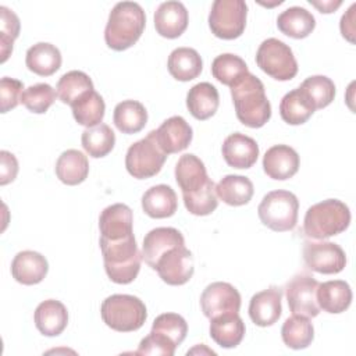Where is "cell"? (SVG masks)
Returning <instances> with one entry per match:
<instances>
[{
	"label": "cell",
	"mask_w": 356,
	"mask_h": 356,
	"mask_svg": "<svg viewBox=\"0 0 356 356\" xmlns=\"http://www.w3.org/2000/svg\"><path fill=\"white\" fill-rule=\"evenodd\" d=\"M231 96L236 118L246 127L260 128L271 117V104L266 96L263 82L248 72L231 86Z\"/></svg>",
	"instance_id": "1"
},
{
	"label": "cell",
	"mask_w": 356,
	"mask_h": 356,
	"mask_svg": "<svg viewBox=\"0 0 356 356\" xmlns=\"http://www.w3.org/2000/svg\"><path fill=\"white\" fill-rule=\"evenodd\" d=\"M146 15L143 8L135 1H120L108 14L104 29L106 44L122 51L134 46L143 33Z\"/></svg>",
	"instance_id": "2"
},
{
	"label": "cell",
	"mask_w": 356,
	"mask_h": 356,
	"mask_svg": "<svg viewBox=\"0 0 356 356\" xmlns=\"http://www.w3.org/2000/svg\"><path fill=\"white\" fill-rule=\"evenodd\" d=\"M100 249L104 260V270L115 284H131L139 274L142 253L138 249L134 234L118 241L100 238Z\"/></svg>",
	"instance_id": "3"
},
{
	"label": "cell",
	"mask_w": 356,
	"mask_h": 356,
	"mask_svg": "<svg viewBox=\"0 0 356 356\" xmlns=\"http://www.w3.org/2000/svg\"><path fill=\"white\" fill-rule=\"evenodd\" d=\"M349 224V207L338 199H327L307 209L303 220V232L312 239H325L343 232Z\"/></svg>",
	"instance_id": "4"
},
{
	"label": "cell",
	"mask_w": 356,
	"mask_h": 356,
	"mask_svg": "<svg viewBox=\"0 0 356 356\" xmlns=\"http://www.w3.org/2000/svg\"><path fill=\"white\" fill-rule=\"evenodd\" d=\"M100 314L106 325L118 332L139 330L147 317L145 303L139 298L125 293L106 298L102 303Z\"/></svg>",
	"instance_id": "5"
},
{
	"label": "cell",
	"mask_w": 356,
	"mask_h": 356,
	"mask_svg": "<svg viewBox=\"0 0 356 356\" xmlns=\"http://www.w3.org/2000/svg\"><path fill=\"white\" fill-rule=\"evenodd\" d=\"M298 197L284 189L268 192L257 207L260 221L273 231H292L298 222Z\"/></svg>",
	"instance_id": "6"
},
{
	"label": "cell",
	"mask_w": 356,
	"mask_h": 356,
	"mask_svg": "<svg viewBox=\"0 0 356 356\" xmlns=\"http://www.w3.org/2000/svg\"><path fill=\"white\" fill-rule=\"evenodd\" d=\"M167 160V154L159 146L154 129L146 138L132 143L125 156L127 171L138 179H145L159 174Z\"/></svg>",
	"instance_id": "7"
},
{
	"label": "cell",
	"mask_w": 356,
	"mask_h": 356,
	"mask_svg": "<svg viewBox=\"0 0 356 356\" xmlns=\"http://www.w3.org/2000/svg\"><path fill=\"white\" fill-rule=\"evenodd\" d=\"M256 63L263 72L277 81H289L298 74V61L292 49L275 38L261 42L256 53Z\"/></svg>",
	"instance_id": "8"
},
{
	"label": "cell",
	"mask_w": 356,
	"mask_h": 356,
	"mask_svg": "<svg viewBox=\"0 0 356 356\" xmlns=\"http://www.w3.org/2000/svg\"><path fill=\"white\" fill-rule=\"evenodd\" d=\"M248 6L243 0H216L209 14L211 33L220 39L239 38L246 26Z\"/></svg>",
	"instance_id": "9"
},
{
	"label": "cell",
	"mask_w": 356,
	"mask_h": 356,
	"mask_svg": "<svg viewBox=\"0 0 356 356\" xmlns=\"http://www.w3.org/2000/svg\"><path fill=\"white\" fill-rule=\"evenodd\" d=\"M318 281L309 274H298L285 285V295L292 314L313 318L318 316L320 307L317 305Z\"/></svg>",
	"instance_id": "10"
},
{
	"label": "cell",
	"mask_w": 356,
	"mask_h": 356,
	"mask_svg": "<svg viewBox=\"0 0 356 356\" xmlns=\"http://www.w3.org/2000/svg\"><path fill=\"white\" fill-rule=\"evenodd\" d=\"M303 260L306 266L320 274H338L346 266L343 249L334 242H305Z\"/></svg>",
	"instance_id": "11"
},
{
	"label": "cell",
	"mask_w": 356,
	"mask_h": 356,
	"mask_svg": "<svg viewBox=\"0 0 356 356\" xmlns=\"http://www.w3.org/2000/svg\"><path fill=\"white\" fill-rule=\"evenodd\" d=\"M159 277L168 285L186 284L195 271L193 256L185 245L167 250L156 263L154 268Z\"/></svg>",
	"instance_id": "12"
},
{
	"label": "cell",
	"mask_w": 356,
	"mask_h": 356,
	"mask_svg": "<svg viewBox=\"0 0 356 356\" xmlns=\"http://www.w3.org/2000/svg\"><path fill=\"white\" fill-rule=\"evenodd\" d=\"M200 306L203 314L210 320L227 313H239L241 293L228 282H211L200 295Z\"/></svg>",
	"instance_id": "13"
},
{
	"label": "cell",
	"mask_w": 356,
	"mask_h": 356,
	"mask_svg": "<svg viewBox=\"0 0 356 356\" xmlns=\"http://www.w3.org/2000/svg\"><path fill=\"white\" fill-rule=\"evenodd\" d=\"M156 140L163 152L168 156L185 150L192 142V127L181 115L167 118L157 129H154Z\"/></svg>",
	"instance_id": "14"
},
{
	"label": "cell",
	"mask_w": 356,
	"mask_h": 356,
	"mask_svg": "<svg viewBox=\"0 0 356 356\" xmlns=\"http://www.w3.org/2000/svg\"><path fill=\"white\" fill-rule=\"evenodd\" d=\"M132 210L124 203L107 206L99 217L100 238L107 241H118L134 234Z\"/></svg>",
	"instance_id": "15"
},
{
	"label": "cell",
	"mask_w": 356,
	"mask_h": 356,
	"mask_svg": "<svg viewBox=\"0 0 356 356\" xmlns=\"http://www.w3.org/2000/svg\"><path fill=\"white\" fill-rule=\"evenodd\" d=\"M282 291L277 286H270L254 293L249 303L250 320L259 327H270L281 317Z\"/></svg>",
	"instance_id": "16"
},
{
	"label": "cell",
	"mask_w": 356,
	"mask_h": 356,
	"mask_svg": "<svg viewBox=\"0 0 356 356\" xmlns=\"http://www.w3.org/2000/svg\"><path fill=\"white\" fill-rule=\"evenodd\" d=\"M188 10L181 1H164L154 13L156 32L167 39L179 38L188 26Z\"/></svg>",
	"instance_id": "17"
},
{
	"label": "cell",
	"mask_w": 356,
	"mask_h": 356,
	"mask_svg": "<svg viewBox=\"0 0 356 356\" xmlns=\"http://www.w3.org/2000/svg\"><path fill=\"white\" fill-rule=\"evenodd\" d=\"M185 245L184 235L172 227H159L146 234L142 245V259L154 268L157 260L170 249Z\"/></svg>",
	"instance_id": "18"
},
{
	"label": "cell",
	"mask_w": 356,
	"mask_h": 356,
	"mask_svg": "<svg viewBox=\"0 0 356 356\" xmlns=\"http://www.w3.org/2000/svg\"><path fill=\"white\" fill-rule=\"evenodd\" d=\"M225 163L234 168H250L259 157L256 140L241 132L228 135L221 147Z\"/></svg>",
	"instance_id": "19"
},
{
	"label": "cell",
	"mask_w": 356,
	"mask_h": 356,
	"mask_svg": "<svg viewBox=\"0 0 356 356\" xmlns=\"http://www.w3.org/2000/svg\"><path fill=\"white\" fill-rule=\"evenodd\" d=\"M299 154L288 145L271 146L263 157L264 172L277 181L292 178L299 170Z\"/></svg>",
	"instance_id": "20"
},
{
	"label": "cell",
	"mask_w": 356,
	"mask_h": 356,
	"mask_svg": "<svg viewBox=\"0 0 356 356\" xmlns=\"http://www.w3.org/2000/svg\"><path fill=\"white\" fill-rule=\"evenodd\" d=\"M49 263L46 257L33 250H22L17 253L11 263L13 278L22 285H35L47 275Z\"/></svg>",
	"instance_id": "21"
},
{
	"label": "cell",
	"mask_w": 356,
	"mask_h": 356,
	"mask_svg": "<svg viewBox=\"0 0 356 356\" xmlns=\"http://www.w3.org/2000/svg\"><path fill=\"white\" fill-rule=\"evenodd\" d=\"M175 179L182 195L196 192L210 181L203 161L192 153H186L178 159L175 164Z\"/></svg>",
	"instance_id": "22"
},
{
	"label": "cell",
	"mask_w": 356,
	"mask_h": 356,
	"mask_svg": "<svg viewBox=\"0 0 356 356\" xmlns=\"http://www.w3.org/2000/svg\"><path fill=\"white\" fill-rule=\"evenodd\" d=\"M35 325L46 337L60 335L68 324L67 307L56 299H47L35 310Z\"/></svg>",
	"instance_id": "23"
},
{
	"label": "cell",
	"mask_w": 356,
	"mask_h": 356,
	"mask_svg": "<svg viewBox=\"0 0 356 356\" xmlns=\"http://www.w3.org/2000/svg\"><path fill=\"white\" fill-rule=\"evenodd\" d=\"M210 337L221 348H235L245 337V323L238 313H227L210 320Z\"/></svg>",
	"instance_id": "24"
},
{
	"label": "cell",
	"mask_w": 356,
	"mask_h": 356,
	"mask_svg": "<svg viewBox=\"0 0 356 356\" xmlns=\"http://www.w3.org/2000/svg\"><path fill=\"white\" fill-rule=\"evenodd\" d=\"M317 305L327 313L338 314L345 312L352 303V289L348 282L342 280H332L318 284Z\"/></svg>",
	"instance_id": "25"
},
{
	"label": "cell",
	"mask_w": 356,
	"mask_h": 356,
	"mask_svg": "<svg viewBox=\"0 0 356 356\" xmlns=\"http://www.w3.org/2000/svg\"><path fill=\"white\" fill-rule=\"evenodd\" d=\"M142 209L152 218L171 217L178 209L177 193L168 185H154L143 193Z\"/></svg>",
	"instance_id": "26"
},
{
	"label": "cell",
	"mask_w": 356,
	"mask_h": 356,
	"mask_svg": "<svg viewBox=\"0 0 356 356\" xmlns=\"http://www.w3.org/2000/svg\"><path fill=\"white\" fill-rule=\"evenodd\" d=\"M218 90L210 82L193 85L186 95V107L196 120H207L213 117L218 108Z\"/></svg>",
	"instance_id": "27"
},
{
	"label": "cell",
	"mask_w": 356,
	"mask_h": 356,
	"mask_svg": "<svg viewBox=\"0 0 356 356\" xmlns=\"http://www.w3.org/2000/svg\"><path fill=\"white\" fill-rule=\"evenodd\" d=\"M60 50L47 42H39L26 50L25 64L29 71L40 76L53 75L61 67Z\"/></svg>",
	"instance_id": "28"
},
{
	"label": "cell",
	"mask_w": 356,
	"mask_h": 356,
	"mask_svg": "<svg viewBox=\"0 0 356 356\" xmlns=\"http://www.w3.org/2000/svg\"><path fill=\"white\" fill-rule=\"evenodd\" d=\"M167 67L172 78L181 82H188L200 75L203 70V61L195 49L177 47L170 53Z\"/></svg>",
	"instance_id": "29"
},
{
	"label": "cell",
	"mask_w": 356,
	"mask_h": 356,
	"mask_svg": "<svg viewBox=\"0 0 356 356\" xmlns=\"http://www.w3.org/2000/svg\"><path fill=\"white\" fill-rule=\"evenodd\" d=\"M89 174L88 157L76 150L68 149L63 152L56 161V175L65 185H78L86 179Z\"/></svg>",
	"instance_id": "30"
},
{
	"label": "cell",
	"mask_w": 356,
	"mask_h": 356,
	"mask_svg": "<svg viewBox=\"0 0 356 356\" xmlns=\"http://www.w3.org/2000/svg\"><path fill=\"white\" fill-rule=\"evenodd\" d=\"M278 29L293 39H303L309 36L316 28V18L303 7H289L277 18Z\"/></svg>",
	"instance_id": "31"
},
{
	"label": "cell",
	"mask_w": 356,
	"mask_h": 356,
	"mask_svg": "<svg viewBox=\"0 0 356 356\" xmlns=\"http://www.w3.org/2000/svg\"><path fill=\"white\" fill-rule=\"evenodd\" d=\"M253 192L252 181L243 175H225L216 185L217 197L229 206H243L249 203Z\"/></svg>",
	"instance_id": "32"
},
{
	"label": "cell",
	"mask_w": 356,
	"mask_h": 356,
	"mask_svg": "<svg viewBox=\"0 0 356 356\" xmlns=\"http://www.w3.org/2000/svg\"><path fill=\"white\" fill-rule=\"evenodd\" d=\"M113 121L122 134H136L145 128L147 111L145 106L136 100H122L114 108Z\"/></svg>",
	"instance_id": "33"
},
{
	"label": "cell",
	"mask_w": 356,
	"mask_h": 356,
	"mask_svg": "<svg viewBox=\"0 0 356 356\" xmlns=\"http://www.w3.org/2000/svg\"><path fill=\"white\" fill-rule=\"evenodd\" d=\"M314 111L313 104L300 88L288 92L280 103L281 118L289 125L305 124Z\"/></svg>",
	"instance_id": "34"
},
{
	"label": "cell",
	"mask_w": 356,
	"mask_h": 356,
	"mask_svg": "<svg viewBox=\"0 0 356 356\" xmlns=\"http://www.w3.org/2000/svg\"><path fill=\"white\" fill-rule=\"evenodd\" d=\"M72 115L79 125L86 128L102 124L104 117L106 104L103 97L93 89L85 93L81 99H78L72 106Z\"/></svg>",
	"instance_id": "35"
},
{
	"label": "cell",
	"mask_w": 356,
	"mask_h": 356,
	"mask_svg": "<svg viewBox=\"0 0 356 356\" xmlns=\"http://www.w3.org/2000/svg\"><path fill=\"white\" fill-rule=\"evenodd\" d=\"M281 337L284 343L291 349H305L314 338V327L309 317L293 314L288 317L281 328Z\"/></svg>",
	"instance_id": "36"
},
{
	"label": "cell",
	"mask_w": 356,
	"mask_h": 356,
	"mask_svg": "<svg viewBox=\"0 0 356 356\" xmlns=\"http://www.w3.org/2000/svg\"><path fill=\"white\" fill-rule=\"evenodd\" d=\"M81 142L85 152L90 157L100 159L107 156L113 150L115 145V135L107 124L102 122L99 125L86 128L82 132Z\"/></svg>",
	"instance_id": "37"
},
{
	"label": "cell",
	"mask_w": 356,
	"mask_h": 356,
	"mask_svg": "<svg viewBox=\"0 0 356 356\" xmlns=\"http://www.w3.org/2000/svg\"><path fill=\"white\" fill-rule=\"evenodd\" d=\"M93 90V82L88 74L83 71H70L65 72L57 82L56 92L58 99L72 106L78 99H81L85 93Z\"/></svg>",
	"instance_id": "38"
},
{
	"label": "cell",
	"mask_w": 356,
	"mask_h": 356,
	"mask_svg": "<svg viewBox=\"0 0 356 356\" xmlns=\"http://www.w3.org/2000/svg\"><path fill=\"white\" fill-rule=\"evenodd\" d=\"M249 71L246 63L239 56L232 53H222L217 56L211 63L213 76L218 82L229 88L235 85Z\"/></svg>",
	"instance_id": "39"
},
{
	"label": "cell",
	"mask_w": 356,
	"mask_h": 356,
	"mask_svg": "<svg viewBox=\"0 0 356 356\" xmlns=\"http://www.w3.org/2000/svg\"><path fill=\"white\" fill-rule=\"evenodd\" d=\"M299 88L305 92L314 110L327 107L335 97V85L325 75L309 76L302 82Z\"/></svg>",
	"instance_id": "40"
},
{
	"label": "cell",
	"mask_w": 356,
	"mask_h": 356,
	"mask_svg": "<svg viewBox=\"0 0 356 356\" xmlns=\"http://www.w3.org/2000/svg\"><path fill=\"white\" fill-rule=\"evenodd\" d=\"M182 197L186 210L193 216H209L218 206L216 185L211 179L202 189L192 193H185Z\"/></svg>",
	"instance_id": "41"
},
{
	"label": "cell",
	"mask_w": 356,
	"mask_h": 356,
	"mask_svg": "<svg viewBox=\"0 0 356 356\" xmlns=\"http://www.w3.org/2000/svg\"><path fill=\"white\" fill-rule=\"evenodd\" d=\"M57 92L49 83H36L26 88L21 95V103L32 113L43 114L54 103Z\"/></svg>",
	"instance_id": "42"
},
{
	"label": "cell",
	"mask_w": 356,
	"mask_h": 356,
	"mask_svg": "<svg viewBox=\"0 0 356 356\" xmlns=\"http://www.w3.org/2000/svg\"><path fill=\"white\" fill-rule=\"evenodd\" d=\"M150 331L167 337L172 343L179 346L186 337L188 324L185 318L177 313H163L156 317Z\"/></svg>",
	"instance_id": "43"
},
{
	"label": "cell",
	"mask_w": 356,
	"mask_h": 356,
	"mask_svg": "<svg viewBox=\"0 0 356 356\" xmlns=\"http://www.w3.org/2000/svg\"><path fill=\"white\" fill-rule=\"evenodd\" d=\"M19 18L17 14L7 8L6 6L0 7V51L1 63H6L8 56L13 51L14 40L19 35Z\"/></svg>",
	"instance_id": "44"
},
{
	"label": "cell",
	"mask_w": 356,
	"mask_h": 356,
	"mask_svg": "<svg viewBox=\"0 0 356 356\" xmlns=\"http://www.w3.org/2000/svg\"><path fill=\"white\" fill-rule=\"evenodd\" d=\"M175 349H177V345L172 343L167 337L150 331V334L140 341L139 348L135 353L136 355L172 356L175 353Z\"/></svg>",
	"instance_id": "45"
},
{
	"label": "cell",
	"mask_w": 356,
	"mask_h": 356,
	"mask_svg": "<svg viewBox=\"0 0 356 356\" xmlns=\"http://www.w3.org/2000/svg\"><path fill=\"white\" fill-rule=\"evenodd\" d=\"M24 89V83L18 79L3 76L0 81V110L1 113H7L21 103V95Z\"/></svg>",
	"instance_id": "46"
},
{
	"label": "cell",
	"mask_w": 356,
	"mask_h": 356,
	"mask_svg": "<svg viewBox=\"0 0 356 356\" xmlns=\"http://www.w3.org/2000/svg\"><path fill=\"white\" fill-rule=\"evenodd\" d=\"M0 185H7L13 182L18 174V161L15 156L7 150L0 152Z\"/></svg>",
	"instance_id": "47"
},
{
	"label": "cell",
	"mask_w": 356,
	"mask_h": 356,
	"mask_svg": "<svg viewBox=\"0 0 356 356\" xmlns=\"http://www.w3.org/2000/svg\"><path fill=\"white\" fill-rule=\"evenodd\" d=\"M355 8H356V4H352L350 8L346 11V14L342 15L341 18V33L345 39H348L350 43L355 42V25H353V14H355Z\"/></svg>",
	"instance_id": "48"
},
{
	"label": "cell",
	"mask_w": 356,
	"mask_h": 356,
	"mask_svg": "<svg viewBox=\"0 0 356 356\" xmlns=\"http://www.w3.org/2000/svg\"><path fill=\"white\" fill-rule=\"evenodd\" d=\"M310 4H313L316 8H318L320 13H324V14H330V13H334L341 4L342 1L341 0H337V1H332V0H328V1H316V0H309Z\"/></svg>",
	"instance_id": "49"
}]
</instances>
